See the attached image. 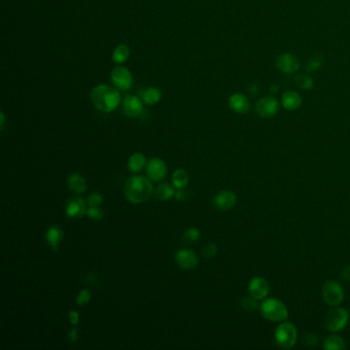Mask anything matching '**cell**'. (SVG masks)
I'll use <instances>...</instances> for the list:
<instances>
[{
  "mask_svg": "<svg viewBox=\"0 0 350 350\" xmlns=\"http://www.w3.org/2000/svg\"><path fill=\"white\" fill-rule=\"evenodd\" d=\"M153 186L149 178L144 176H134L126 180L123 187L125 198L134 205L146 203L153 194Z\"/></svg>",
  "mask_w": 350,
  "mask_h": 350,
  "instance_id": "6da1fadb",
  "label": "cell"
},
{
  "mask_svg": "<svg viewBox=\"0 0 350 350\" xmlns=\"http://www.w3.org/2000/svg\"><path fill=\"white\" fill-rule=\"evenodd\" d=\"M91 98L93 106L98 110L110 113L118 107L120 104L119 92L106 84H100L95 87L91 93Z\"/></svg>",
  "mask_w": 350,
  "mask_h": 350,
  "instance_id": "7a4b0ae2",
  "label": "cell"
},
{
  "mask_svg": "<svg viewBox=\"0 0 350 350\" xmlns=\"http://www.w3.org/2000/svg\"><path fill=\"white\" fill-rule=\"evenodd\" d=\"M260 310L265 320L274 323H282L288 320L289 309L278 298H265L260 305Z\"/></svg>",
  "mask_w": 350,
  "mask_h": 350,
  "instance_id": "3957f363",
  "label": "cell"
},
{
  "mask_svg": "<svg viewBox=\"0 0 350 350\" xmlns=\"http://www.w3.org/2000/svg\"><path fill=\"white\" fill-rule=\"evenodd\" d=\"M274 340L279 347L291 349L298 340V331L293 323L282 322L274 331Z\"/></svg>",
  "mask_w": 350,
  "mask_h": 350,
  "instance_id": "277c9868",
  "label": "cell"
},
{
  "mask_svg": "<svg viewBox=\"0 0 350 350\" xmlns=\"http://www.w3.org/2000/svg\"><path fill=\"white\" fill-rule=\"evenodd\" d=\"M349 322V312L343 307H335L327 312L325 318V326L331 333H339L346 327Z\"/></svg>",
  "mask_w": 350,
  "mask_h": 350,
  "instance_id": "5b68a950",
  "label": "cell"
},
{
  "mask_svg": "<svg viewBox=\"0 0 350 350\" xmlns=\"http://www.w3.org/2000/svg\"><path fill=\"white\" fill-rule=\"evenodd\" d=\"M324 301L330 306H339L344 299L343 286L336 280H327L322 288Z\"/></svg>",
  "mask_w": 350,
  "mask_h": 350,
  "instance_id": "8992f818",
  "label": "cell"
},
{
  "mask_svg": "<svg viewBox=\"0 0 350 350\" xmlns=\"http://www.w3.org/2000/svg\"><path fill=\"white\" fill-rule=\"evenodd\" d=\"M280 111V104L273 97H264L255 105V112L262 118H270Z\"/></svg>",
  "mask_w": 350,
  "mask_h": 350,
  "instance_id": "52a82bcc",
  "label": "cell"
},
{
  "mask_svg": "<svg viewBox=\"0 0 350 350\" xmlns=\"http://www.w3.org/2000/svg\"><path fill=\"white\" fill-rule=\"evenodd\" d=\"M175 261L183 270H193L198 265V257L193 250L180 249L175 255Z\"/></svg>",
  "mask_w": 350,
  "mask_h": 350,
  "instance_id": "ba28073f",
  "label": "cell"
},
{
  "mask_svg": "<svg viewBox=\"0 0 350 350\" xmlns=\"http://www.w3.org/2000/svg\"><path fill=\"white\" fill-rule=\"evenodd\" d=\"M167 166L163 159L159 157H153L146 165V175L151 181L158 182L166 176Z\"/></svg>",
  "mask_w": 350,
  "mask_h": 350,
  "instance_id": "9c48e42d",
  "label": "cell"
},
{
  "mask_svg": "<svg viewBox=\"0 0 350 350\" xmlns=\"http://www.w3.org/2000/svg\"><path fill=\"white\" fill-rule=\"evenodd\" d=\"M248 290L250 295L254 297L255 299L262 301L265 298H267L270 291V286L267 280H265L262 277H256L250 280Z\"/></svg>",
  "mask_w": 350,
  "mask_h": 350,
  "instance_id": "30bf717a",
  "label": "cell"
},
{
  "mask_svg": "<svg viewBox=\"0 0 350 350\" xmlns=\"http://www.w3.org/2000/svg\"><path fill=\"white\" fill-rule=\"evenodd\" d=\"M111 80L114 86L121 90H130L133 84V77L131 72L124 67H115L111 72Z\"/></svg>",
  "mask_w": 350,
  "mask_h": 350,
  "instance_id": "8fae6325",
  "label": "cell"
},
{
  "mask_svg": "<svg viewBox=\"0 0 350 350\" xmlns=\"http://www.w3.org/2000/svg\"><path fill=\"white\" fill-rule=\"evenodd\" d=\"M237 203V197L236 194L231 190H223L218 192L214 199L213 204L215 208L219 210H229L235 207Z\"/></svg>",
  "mask_w": 350,
  "mask_h": 350,
  "instance_id": "7c38bea8",
  "label": "cell"
},
{
  "mask_svg": "<svg viewBox=\"0 0 350 350\" xmlns=\"http://www.w3.org/2000/svg\"><path fill=\"white\" fill-rule=\"evenodd\" d=\"M87 201L81 197L76 196L71 198L66 206V216L75 220L82 218L84 215H87Z\"/></svg>",
  "mask_w": 350,
  "mask_h": 350,
  "instance_id": "4fadbf2b",
  "label": "cell"
},
{
  "mask_svg": "<svg viewBox=\"0 0 350 350\" xmlns=\"http://www.w3.org/2000/svg\"><path fill=\"white\" fill-rule=\"evenodd\" d=\"M275 64H277L278 69L285 74L295 73L300 68V62L298 58L292 54H289V52H284V54L280 55Z\"/></svg>",
  "mask_w": 350,
  "mask_h": 350,
  "instance_id": "5bb4252c",
  "label": "cell"
},
{
  "mask_svg": "<svg viewBox=\"0 0 350 350\" xmlns=\"http://www.w3.org/2000/svg\"><path fill=\"white\" fill-rule=\"evenodd\" d=\"M123 111L129 117L136 118L143 112V103L136 95H127L123 100Z\"/></svg>",
  "mask_w": 350,
  "mask_h": 350,
  "instance_id": "9a60e30c",
  "label": "cell"
},
{
  "mask_svg": "<svg viewBox=\"0 0 350 350\" xmlns=\"http://www.w3.org/2000/svg\"><path fill=\"white\" fill-rule=\"evenodd\" d=\"M45 238L50 249L54 252H57L64 239V231L60 226L52 225L47 229Z\"/></svg>",
  "mask_w": 350,
  "mask_h": 350,
  "instance_id": "2e32d148",
  "label": "cell"
},
{
  "mask_svg": "<svg viewBox=\"0 0 350 350\" xmlns=\"http://www.w3.org/2000/svg\"><path fill=\"white\" fill-rule=\"evenodd\" d=\"M229 107L237 114H246L250 110V102L245 94L233 93L229 98Z\"/></svg>",
  "mask_w": 350,
  "mask_h": 350,
  "instance_id": "e0dca14e",
  "label": "cell"
},
{
  "mask_svg": "<svg viewBox=\"0 0 350 350\" xmlns=\"http://www.w3.org/2000/svg\"><path fill=\"white\" fill-rule=\"evenodd\" d=\"M67 184L69 189L75 194H82L88 190L87 180L84 179L80 174L73 173L69 175L67 179Z\"/></svg>",
  "mask_w": 350,
  "mask_h": 350,
  "instance_id": "ac0fdd59",
  "label": "cell"
},
{
  "mask_svg": "<svg viewBox=\"0 0 350 350\" xmlns=\"http://www.w3.org/2000/svg\"><path fill=\"white\" fill-rule=\"evenodd\" d=\"M281 104H282L284 109L289 110V111H295L301 106L302 99L298 93L286 92L282 94Z\"/></svg>",
  "mask_w": 350,
  "mask_h": 350,
  "instance_id": "d6986e66",
  "label": "cell"
},
{
  "mask_svg": "<svg viewBox=\"0 0 350 350\" xmlns=\"http://www.w3.org/2000/svg\"><path fill=\"white\" fill-rule=\"evenodd\" d=\"M147 165V158L142 152L134 153L127 161V168L133 174L142 172Z\"/></svg>",
  "mask_w": 350,
  "mask_h": 350,
  "instance_id": "ffe728a7",
  "label": "cell"
},
{
  "mask_svg": "<svg viewBox=\"0 0 350 350\" xmlns=\"http://www.w3.org/2000/svg\"><path fill=\"white\" fill-rule=\"evenodd\" d=\"M175 187L169 185L168 183H162L159 184L154 190L153 194L156 199L159 201H166L169 200L172 197H175Z\"/></svg>",
  "mask_w": 350,
  "mask_h": 350,
  "instance_id": "44dd1931",
  "label": "cell"
},
{
  "mask_svg": "<svg viewBox=\"0 0 350 350\" xmlns=\"http://www.w3.org/2000/svg\"><path fill=\"white\" fill-rule=\"evenodd\" d=\"M323 347L326 350H345L346 343L342 337L332 335L325 339Z\"/></svg>",
  "mask_w": 350,
  "mask_h": 350,
  "instance_id": "7402d4cb",
  "label": "cell"
},
{
  "mask_svg": "<svg viewBox=\"0 0 350 350\" xmlns=\"http://www.w3.org/2000/svg\"><path fill=\"white\" fill-rule=\"evenodd\" d=\"M172 183L176 189L185 188L189 183V175L184 168H177L172 176Z\"/></svg>",
  "mask_w": 350,
  "mask_h": 350,
  "instance_id": "603a6c76",
  "label": "cell"
},
{
  "mask_svg": "<svg viewBox=\"0 0 350 350\" xmlns=\"http://www.w3.org/2000/svg\"><path fill=\"white\" fill-rule=\"evenodd\" d=\"M142 99L144 101V103H146L147 105H154L156 103L159 102V100L162 99V93L158 89L155 88H151L148 89L144 92Z\"/></svg>",
  "mask_w": 350,
  "mask_h": 350,
  "instance_id": "cb8c5ba5",
  "label": "cell"
},
{
  "mask_svg": "<svg viewBox=\"0 0 350 350\" xmlns=\"http://www.w3.org/2000/svg\"><path fill=\"white\" fill-rule=\"evenodd\" d=\"M200 237H201L200 230L196 227H190L184 231L182 239L185 243H188V245H194L195 242L199 241Z\"/></svg>",
  "mask_w": 350,
  "mask_h": 350,
  "instance_id": "d4e9b609",
  "label": "cell"
},
{
  "mask_svg": "<svg viewBox=\"0 0 350 350\" xmlns=\"http://www.w3.org/2000/svg\"><path fill=\"white\" fill-rule=\"evenodd\" d=\"M130 57V48L126 45H120L113 51V61L117 64L124 63Z\"/></svg>",
  "mask_w": 350,
  "mask_h": 350,
  "instance_id": "484cf974",
  "label": "cell"
},
{
  "mask_svg": "<svg viewBox=\"0 0 350 350\" xmlns=\"http://www.w3.org/2000/svg\"><path fill=\"white\" fill-rule=\"evenodd\" d=\"M260 305L261 304H259V300L255 299L251 295L250 297H245V298H242L240 301L241 308L248 312L257 311L260 308Z\"/></svg>",
  "mask_w": 350,
  "mask_h": 350,
  "instance_id": "4316f807",
  "label": "cell"
},
{
  "mask_svg": "<svg viewBox=\"0 0 350 350\" xmlns=\"http://www.w3.org/2000/svg\"><path fill=\"white\" fill-rule=\"evenodd\" d=\"M296 86L302 90H311L313 88V79L307 74H299L295 77Z\"/></svg>",
  "mask_w": 350,
  "mask_h": 350,
  "instance_id": "83f0119b",
  "label": "cell"
},
{
  "mask_svg": "<svg viewBox=\"0 0 350 350\" xmlns=\"http://www.w3.org/2000/svg\"><path fill=\"white\" fill-rule=\"evenodd\" d=\"M323 63H324V60H323V57L321 56H318V55H315L313 57H311L309 59V61L307 62L306 64V71H309V72H313V71H316L320 69L323 65Z\"/></svg>",
  "mask_w": 350,
  "mask_h": 350,
  "instance_id": "f1b7e54d",
  "label": "cell"
},
{
  "mask_svg": "<svg viewBox=\"0 0 350 350\" xmlns=\"http://www.w3.org/2000/svg\"><path fill=\"white\" fill-rule=\"evenodd\" d=\"M218 253V248L213 242H209L207 243L206 246H204V248L201 249V255H203L204 258L207 259H211L214 258Z\"/></svg>",
  "mask_w": 350,
  "mask_h": 350,
  "instance_id": "f546056e",
  "label": "cell"
},
{
  "mask_svg": "<svg viewBox=\"0 0 350 350\" xmlns=\"http://www.w3.org/2000/svg\"><path fill=\"white\" fill-rule=\"evenodd\" d=\"M103 201V195L100 192H97V191H93L87 198V204L89 207H101Z\"/></svg>",
  "mask_w": 350,
  "mask_h": 350,
  "instance_id": "4dcf8cb0",
  "label": "cell"
},
{
  "mask_svg": "<svg viewBox=\"0 0 350 350\" xmlns=\"http://www.w3.org/2000/svg\"><path fill=\"white\" fill-rule=\"evenodd\" d=\"M87 216L93 221H101L105 214L100 207H89L87 210Z\"/></svg>",
  "mask_w": 350,
  "mask_h": 350,
  "instance_id": "1f68e13d",
  "label": "cell"
},
{
  "mask_svg": "<svg viewBox=\"0 0 350 350\" xmlns=\"http://www.w3.org/2000/svg\"><path fill=\"white\" fill-rule=\"evenodd\" d=\"M91 298H92V294L89 290H87V289L80 290L76 296V304L78 306L87 305L88 303H90Z\"/></svg>",
  "mask_w": 350,
  "mask_h": 350,
  "instance_id": "d6a6232c",
  "label": "cell"
},
{
  "mask_svg": "<svg viewBox=\"0 0 350 350\" xmlns=\"http://www.w3.org/2000/svg\"><path fill=\"white\" fill-rule=\"evenodd\" d=\"M303 342L307 346H314L318 343V337L314 333H307L303 337Z\"/></svg>",
  "mask_w": 350,
  "mask_h": 350,
  "instance_id": "836d02e7",
  "label": "cell"
},
{
  "mask_svg": "<svg viewBox=\"0 0 350 350\" xmlns=\"http://www.w3.org/2000/svg\"><path fill=\"white\" fill-rule=\"evenodd\" d=\"M189 197H190V192H189L188 190H186L185 188L177 189L176 193H175V198H176L177 200L185 201V200H187Z\"/></svg>",
  "mask_w": 350,
  "mask_h": 350,
  "instance_id": "e575fe53",
  "label": "cell"
},
{
  "mask_svg": "<svg viewBox=\"0 0 350 350\" xmlns=\"http://www.w3.org/2000/svg\"><path fill=\"white\" fill-rule=\"evenodd\" d=\"M68 318H69V322L70 324L73 326V327H75L79 324L80 322V315L77 311L75 310H70L69 311V314H68Z\"/></svg>",
  "mask_w": 350,
  "mask_h": 350,
  "instance_id": "d590c367",
  "label": "cell"
},
{
  "mask_svg": "<svg viewBox=\"0 0 350 350\" xmlns=\"http://www.w3.org/2000/svg\"><path fill=\"white\" fill-rule=\"evenodd\" d=\"M78 338H79V333L77 331V328L76 327H72L71 330L69 331L68 333V340L70 343L74 344V343H76L78 341Z\"/></svg>",
  "mask_w": 350,
  "mask_h": 350,
  "instance_id": "8d00e7d4",
  "label": "cell"
},
{
  "mask_svg": "<svg viewBox=\"0 0 350 350\" xmlns=\"http://www.w3.org/2000/svg\"><path fill=\"white\" fill-rule=\"evenodd\" d=\"M340 275L344 280H350V264L345 265L340 272Z\"/></svg>",
  "mask_w": 350,
  "mask_h": 350,
  "instance_id": "74e56055",
  "label": "cell"
},
{
  "mask_svg": "<svg viewBox=\"0 0 350 350\" xmlns=\"http://www.w3.org/2000/svg\"><path fill=\"white\" fill-rule=\"evenodd\" d=\"M0 118H1V120H0V126H1V129H3V126H4V114L1 112V114H0Z\"/></svg>",
  "mask_w": 350,
  "mask_h": 350,
  "instance_id": "f35d334b",
  "label": "cell"
},
{
  "mask_svg": "<svg viewBox=\"0 0 350 350\" xmlns=\"http://www.w3.org/2000/svg\"><path fill=\"white\" fill-rule=\"evenodd\" d=\"M270 92H271L272 93H278V87H275V86H274V84H273V86L271 87V90H270Z\"/></svg>",
  "mask_w": 350,
  "mask_h": 350,
  "instance_id": "ab89813d",
  "label": "cell"
}]
</instances>
